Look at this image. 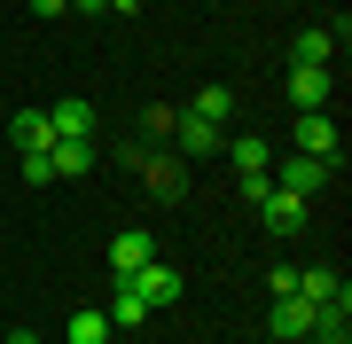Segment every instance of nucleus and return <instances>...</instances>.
<instances>
[{
  "label": "nucleus",
  "mask_w": 352,
  "mask_h": 344,
  "mask_svg": "<svg viewBox=\"0 0 352 344\" xmlns=\"http://www.w3.org/2000/svg\"><path fill=\"white\" fill-rule=\"evenodd\" d=\"M329 180H337V165H321V157L289 149V157H282V172H274V188H289V196H314V188H329Z\"/></svg>",
  "instance_id": "1"
},
{
  "label": "nucleus",
  "mask_w": 352,
  "mask_h": 344,
  "mask_svg": "<svg viewBox=\"0 0 352 344\" xmlns=\"http://www.w3.org/2000/svg\"><path fill=\"white\" fill-rule=\"evenodd\" d=\"M141 165V180H149V196H164V204H180V188H188V157H133Z\"/></svg>",
  "instance_id": "2"
},
{
  "label": "nucleus",
  "mask_w": 352,
  "mask_h": 344,
  "mask_svg": "<svg viewBox=\"0 0 352 344\" xmlns=\"http://www.w3.org/2000/svg\"><path fill=\"white\" fill-rule=\"evenodd\" d=\"M258 219H266V235H298V227H305V196H289V188H274V180H266Z\"/></svg>",
  "instance_id": "3"
},
{
  "label": "nucleus",
  "mask_w": 352,
  "mask_h": 344,
  "mask_svg": "<svg viewBox=\"0 0 352 344\" xmlns=\"http://www.w3.org/2000/svg\"><path fill=\"white\" fill-rule=\"evenodd\" d=\"M118 282H126V290L141 297V306H173V297H180V274L164 266V258H149L141 274H118Z\"/></svg>",
  "instance_id": "4"
},
{
  "label": "nucleus",
  "mask_w": 352,
  "mask_h": 344,
  "mask_svg": "<svg viewBox=\"0 0 352 344\" xmlns=\"http://www.w3.org/2000/svg\"><path fill=\"white\" fill-rule=\"evenodd\" d=\"M298 149H305V157H321V165H344V141H337V126H329L321 110H305V117H298Z\"/></svg>",
  "instance_id": "5"
},
{
  "label": "nucleus",
  "mask_w": 352,
  "mask_h": 344,
  "mask_svg": "<svg viewBox=\"0 0 352 344\" xmlns=\"http://www.w3.org/2000/svg\"><path fill=\"white\" fill-rule=\"evenodd\" d=\"M298 297L305 306H352V290H344L337 266H298Z\"/></svg>",
  "instance_id": "6"
},
{
  "label": "nucleus",
  "mask_w": 352,
  "mask_h": 344,
  "mask_svg": "<svg viewBox=\"0 0 352 344\" xmlns=\"http://www.w3.org/2000/svg\"><path fill=\"white\" fill-rule=\"evenodd\" d=\"M173 141H180V157H212L219 141H227V126H212V117H196V110H180V117H173Z\"/></svg>",
  "instance_id": "7"
},
{
  "label": "nucleus",
  "mask_w": 352,
  "mask_h": 344,
  "mask_svg": "<svg viewBox=\"0 0 352 344\" xmlns=\"http://www.w3.org/2000/svg\"><path fill=\"white\" fill-rule=\"evenodd\" d=\"M337 63V32H298L289 39V71H329Z\"/></svg>",
  "instance_id": "8"
},
{
  "label": "nucleus",
  "mask_w": 352,
  "mask_h": 344,
  "mask_svg": "<svg viewBox=\"0 0 352 344\" xmlns=\"http://www.w3.org/2000/svg\"><path fill=\"white\" fill-rule=\"evenodd\" d=\"M47 133H55V141H94V110L71 94V102H55V110H47Z\"/></svg>",
  "instance_id": "9"
},
{
  "label": "nucleus",
  "mask_w": 352,
  "mask_h": 344,
  "mask_svg": "<svg viewBox=\"0 0 352 344\" xmlns=\"http://www.w3.org/2000/svg\"><path fill=\"white\" fill-rule=\"evenodd\" d=\"M329 94H337V71H289V102L298 110H329Z\"/></svg>",
  "instance_id": "10"
},
{
  "label": "nucleus",
  "mask_w": 352,
  "mask_h": 344,
  "mask_svg": "<svg viewBox=\"0 0 352 344\" xmlns=\"http://www.w3.org/2000/svg\"><path fill=\"white\" fill-rule=\"evenodd\" d=\"M219 149H227L235 172H266V165H274V141H258V133H235V141H219Z\"/></svg>",
  "instance_id": "11"
},
{
  "label": "nucleus",
  "mask_w": 352,
  "mask_h": 344,
  "mask_svg": "<svg viewBox=\"0 0 352 344\" xmlns=\"http://www.w3.org/2000/svg\"><path fill=\"white\" fill-rule=\"evenodd\" d=\"M0 133H8V141H16L24 157H32V149H47V141H55V133H47V110H16V117H8Z\"/></svg>",
  "instance_id": "12"
},
{
  "label": "nucleus",
  "mask_w": 352,
  "mask_h": 344,
  "mask_svg": "<svg viewBox=\"0 0 352 344\" xmlns=\"http://www.w3.org/2000/svg\"><path fill=\"white\" fill-rule=\"evenodd\" d=\"M305 329H314V306H305V297H274V336L305 344Z\"/></svg>",
  "instance_id": "13"
},
{
  "label": "nucleus",
  "mask_w": 352,
  "mask_h": 344,
  "mask_svg": "<svg viewBox=\"0 0 352 344\" xmlns=\"http://www.w3.org/2000/svg\"><path fill=\"white\" fill-rule=\"evenodd\" d=\"M149 258H157V242H149V235H118V242H110V274H141Z\"/></svg>",
  "instance_id": "14"
},
{
  "label": "nucleus",
  "mask_w": 352,
  "mask_h": 344,
  "mask_svg": "<svg viewBox=\"0 0 352 344\" xmlns=\"http://www.w3.org/2000/svg\"><path fill=\"white\" fill-rule=\"evenodd\" d=\"M344 313H352V306H314V329H305V336H321V344H352Z\"/></svg>",
  "instance_id": "15"
},
{
  "label": "nucleus",
  "mask_w": 352,
  "mask_h": 344,
  "mask_svg": "<svg viewBox=\"0 0 352 344\" xmlns=\"http://www.w3.org/2000/svg\"><path fill=\"white\" fill-rule=\"evenodd\" d=\"M63 344H110V313H71Z\"/></svg>",
  "instance_id": "16"
},
{
  "label": "nucleus",
  "mask_w": 352,
  "mask_h": 344,
  "mask_svg": "<svg viewBox=\"0 0 352 344\" xmlns=\"http://www.w3.org/2000/svg\"><path fill=\"white\" fill-rule=\"evenodd\" d=\"M188 110H196V117H212V126H227V117H235V94H227V87H204Z\"/></svg>",
  "instance_id": "17"
},
{
  "label": "nucleus",
  "mask_w": 352,
  "mask_h": 344,
  "mask_svg": "<svg viewBox=\"0 0 352 344\" xmlns=\"http://www.w3.org/2000/svg\"><path fill=\"white\" fill-rule=\"evenodd\" d=\"M141 313H149V306H141V297L126 290V282H118V297H110V329H133Z\"/></svg>",
  "instance_id": "18"
},
{
  "label": "nucleus",
  "mask_w": 352,
  "mask_h": 344,
  "mask_svg": "<svg viewBox=\"0 0 352 344\" xmlns=\"http://www.w3.org/2000/svg\"><path fill=\"white\" fill-rule=\"evenodd\" d=\"M173 117H180V110H164V102H149V110H141V133H173Z\"/></svg>",
  "instance_id": "19"
},
{
  "label": "nucleus",
  "mask_w": 352,
  "mask_h": 344,
  "mask_svg": "<svg viewBox=\"0 0 352 344\" xmlns=\"http://www.w3.org/2000/svg\"><path fill=\"white\" fill-rule=\"evenodd\" d=\"M24 180H32V188H47V180H55V165H47V149H32V157H24Z\"/></svg>",
  "instance_id": "20"
},
{
  "label": "nucleus",
  "mask_w": 352,
  "mask_h": 344,
  "mask_svg": "<svg viewBox=\"0 0 352 344\" xmlns=\"http://www.w3.org/2000/svg\"><path fill=\"white\" fill-rule=\"evenodd\" d=\"M71 8V0H32V16H63Z\"/></svg>",
  "instance_id": "21"
},
{
  "label": "nucleus",
  "mask_w": 352,
  "mask_h": 344,
  "mask_svg": "<svg viewBox=\"0 0 352 344\" xmlns=\"http://www.w3.org/2000/svg\"><path fill=\"white\" fill-rule=\"evenodd\" d=\"M8 344H39V336H32V329H16V336H8Z\"/></svg>",
  "instance_id": "22"
}]
</instances>
